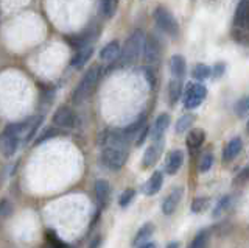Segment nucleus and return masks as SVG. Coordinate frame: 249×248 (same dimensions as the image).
I'll list each match as a JSON object with an SVG mask.
<instances>
[{"label": "nucleus", "mask_w": 249, "mask_h": 248, "mask_svg": "<svg viewBox=\"0 0 249 248\" xmlns=\"http://www.w3.org/2000/svg\"><path fill=\"white\" fill-rule=\"evenodd\" d=\"M100 76H101V67L100 66H93L84 74V76L81 78V81L78 83V86L75 88L73 95H72V100H73L75 105L83 103L84 100L92 94V91L95 89Z\"/></svg>", "instance_id": "1"}, {"label": "nucleus", "mask_w": 249, "mask_h": 248, "mask_svg": "<svg viewBox=\"0 0 249 248\" xmlns=\"http://www.w3.org/2000/svg\"><path fill=\"white\" fill-rule=\"evenodd\" d=\"M143 35L142 32H134L124 44L123 50L120 52V57L117 59V67H126L131 66L140 55V45H142Z\"/></svg>", "instance_id": "2"}, {"label": "nucleus", "mask_w": 249, "mask_h": 248, "mask_svg": "<svg viewBox=\"0 0 249 248\" xmlns=\"http://www.w3.org/2000/svg\"><path fill=\"white\" fill-rule=\"evenodd\" d=\"M128 153L123 147H105L101 153V162L103 166L111 170H120L126 162Z\"/></svg>", "instance_id": "3"}, {"label": "nucleus", "mask_w": 249, "mask_h": 248, "mask_svg": "<svg viewBox=\"0 0 249 248\" xmlns=\"http://www.w3.org/2000/svg\"><path fill=\"white\" fill-rule=\"evenodd\" d=\"M154 20H156V24H158V27L162 30V32H165L170 36H176L178 35V30H179L178 22H176L173 14H171L167 8L159 6V8L154 11Z\"/></svg>", "instance_id": "4"}, {"label": "nucleus", "mask_w": 249, "mask_h": 248, "mask_svg": "<svg viewBox=\"0 0 249 248\" xmlns=\"http://www.w3.org/2000/svg\"><path fill=\"white\" fill-rule=\"evenodd\" d=\"M206 95H207L206 86H202V84H189L184 97V106L187 110H195V108H198L202 103Z\"/></svg>", "instance_id": "5"}, {"label": "nucleus", "mask_w": 249, "mask_h": 248, "mask_svg": "<svg viewBox=\"0 0 249 248\" xmlns=\"http://www.w3.org/2000/svg\"><path fill=\"white\" fill-rule=\"evenodd\" d=\"M76 122L75 113L69 106H61L53 114V123L59 128H73Z\"/></svg>", "instance_id": "6"}, {"label": "nucleus", "mask_w": 249, "mask_h": 248, "mask_svg": "<svg viewBox=\"0 0 249 248\" xmlns=\"http://www.w3.org/2000/svg\"><path fill=\"white\" fill-rule=\"evenodd\" d=\"M143 57H145V63L148 66H156L160 59V45L159 41L156 38H148L145 41V47H143Z\"/></svg>", "instance_id": "7"}, {"label": "nucleus", "mask_w": 249, "mask_h": 248, "mask_svg": "<svg viewBox=\"0 0 249 248\" xmlns=\"http://www.w3.org/2000/svg\"><path fill=\"white\" fill-rule=\"evenodd\" d=\"M18 147H19V137L3 131V134L0 136V152L3 153V156L6 158L14 156V153L18 152Z\"/></svg>", "instance_id": "8"}, {"label": "nucleus", "mask_w": 249, "mask_h": 248, "mask_svg": "<svg viewBox=\"0 0 249 248\" xmlns=\"http://www.w3.org/2000/svg\"><path fill=\"white\" fill-rule=\"evenodd\" d=\"M182 193H184L182 188H175L173 191H171L167 195V198L163 200V203H162V212L165 215L173 214L176 211L179 201H181V198H182Z\"/></svg>", "instance_id": "9"}, {"label": "nucleus", "mask_w": 249, "mask_h": 248, "mask_svg": "<svg viewBox=\"0 0 249 248\" xmlns=\"http://www.w3.org/2000/svg\"><path fill=\"white\" fill-rule=\"evenodd\" d=\"M170 125V115L168 114H160L158 119H156L154 125H153V133H151V137H153V142H159V141H163V134H165V130L168 128Z\"/></svg>", "instance_id": "10"}, {"label": "nucleus", "mask_w": 249, "mask_h": 248, "mask_svg": "<svg viewBox=\"0 0 249 248\" xmlns=\"http://www.w3.org/2000/svg\"><path fill=\"white\" fill-rule=\"evenodd\" d=\"M162 145H163V141H159V142H153L148 147L143 154V167H153L156 162H158L162 153Z\"/></svg>", "instance_id": "11"}, {"label": "nucleus", "mask_w": 249, "mask_h": 248, "mask_svg": "<svg viewBox=\"0 0 249 248\" xmlns=\"http://www.w3.org/2000/svg\"><path fill=\"white\" fill-rule=\"evenodd\" d=\"M184 162V153L181 150H173L167 158V164H165V172L168 175H175L178 173V170L181 169Z\"/></svg>", "instance_id": "12"}, {"label": "nucleus", "mask_w": 249, "mask_h": 248, "mask_svg": "<svg viewBox=\"0 0 249 248\" xmlns=\"http://www.w3.org/2000/svg\"><path fill=\"white\" fill-rule=\"evenodd\" d=\"M120 44L117 41L109 42L107 45H105L103 50L100 52V58L106 61V63H112V61H117L120 57Z\"/></svg>", "instance_id": "13"}, {"label": "nucleus", "mask_w": 249, "mask_h": 248, "mask_svg": "<svg viewBox=\"0 0 249 248\" xmlns=\"http://www.w3.org/2000/svg\"><path fill=\"white\" fill-rule=\"evenodd\" d=\"M185 59L181 55H175L170 59V72L173 75V78H182L185 75Z\"/></svg>", "instance_id": "14"}, {"label": "nucleus", "mask_w": 249, "mask_h": 248, "mask_svg": "<svg viewBox=\"0 0 249 248\" xmlns=\"http://www.w3.org/2000/svg\"><path fill=\"white\" fill-rule=\"evenodd\" d=\"M95 195H97V200L101 206L107 205L109 195H111V188H109V183L106 180H98L95 183Z\"/></svg>", "instance_id": "15"}, {"label": "nucleus", "mask_w": 249, "mask_h": 248, "mask_svg": "<svg viewBox=\"0 0 249 248\" xmlns=\"http://www.w3.org/2000/svg\"><path fill=\"white\" fill-rule=\"evenodd\" d=\"M162 181H163V176L160 172H154L150 180L146 181L145 188H143V192L146 193V195H154V193H158L159 189L162 188Z\"/></svg>", "instance_id": "16"}, {"label": "nucleus", "mask_w": 249, "mask_h": 248, "mask_svg": "<svg viewBox=\"0 0 249 248\" xmlns=\"http://www.w3.org/2000/svg\"><path fill=\"white\" fill-rule=\"evenodd\" d=\"M240 150H241V139L240 137H233L232 141L228 145H226V149H224V153H223L224 161L233 159L240 153Z\"/></svg>", "instance_id": "17"}, {"label": "nucleus", "mask_w": 249, "mask_h": 248, "mask_svg": "<svg viewBox=\"0 0 249 248\" xmlns=\"http://www.w3.org/2000/svg\"><path fill=\"white\" fill-rule=\"evenodd\" d=\"M92 47H81L80 50H78V53L75 55V58H73V61H72V66L75 67V69H80V67H83L88 61L90 59V57H92Z\"/></svg>", "instance_id": "18"}, {"label": "nucleus", "mask_w": 249, "mask_h": 248, "mask_svg": "<svg viewBox=\"0 0 249 248\" xmlns=\"http://www.w3.org/2000/svg\"><path fill=\"white\" fill-rule=\"evenodd\" d=\"M204 139H206L204 131L199 128H195L190 131L189 136H187V145H189V149H198V147L204 142Z\"/></svg>", "instance_id": "19"}, {"label": "nucleus", "mask_w": 249, "mask_h": 248, "mask_svg": "<svg viewBox=\"0 0 249 248\" xmlns=\"http://www.w3.org/2000/svg\"><path fill=\"white\" fill-rule=\"evenodd\" d=\"M181 92H182V81L181 78H173L170 81V86H168V95H170V103L175 105L179 97H181Z\"/></svg>", "instance_id": "20"}, {"label": "nucleus", "mask_w": 249, "mask_h": 248, "mask_svg": "<svg viewBox=\"0 0 249 248\" xmlns=\"http://www.w3.org/2000/svg\"><path fill=\"white\" fill-rule=\"evenodd\" d=\"M153 229H154V227H153L151 223H145L143 227L137 231V234H136L134 240H132V245H139V244H140V245H143V240L151 236Z\"/></svg>", "instance_id": "21"}, {"label": "nucleus", "mask_w": 249, "mask_h": 248, "mask_svg": "<svg viewBox=\"0 0 249 248\" xmlns=\"http://www.w3.org/2000/svg\"><path fill=\"white\" fill-rule=\"evenodd\" d=\"M193 120H195V115L193 114H185V115H182V117L176 122V133L178 134L185 133V131L192 127Z\"/></svg>", "instance_id": "22"}, {"label": "nucleus", "mask_w": 249, "mask_h": 248, "mask_svg": "<svg viewBox=\"0 0 249 248\" xmlns=\"http://www.w3.org/2000/svg\"><path fill=\"white\" fill-rule=\"evenodd\" d=\"M248 16H249V2L248 0H241L235 11V24H243Z\"/></svg>", "instance_id": "23"}, {"label": "nucleus", "mask_w": 249, "mask_h": 248, "mask_svg": "<svg viewBox=\"0 0 249 248\" xmlns=\"http://www.w3.org/2000/svg\"><path fill=\"white\" fill-rule=\"evenodd\" d=\"M207 244H209V234L207 231H201L198 232L195 239L192 240V244L189 245V248H207Z\"/></svg>", "instance_id": "24"}, {"label": "nucleus", "mask_w": 249, "mask_h": 248, "mask_svg": "<svg viewBox=\"0 0 249 248\" xmlns=\"http://www.w3.org/2000/svg\"><path fill=\"white\" fill-rule=\"evenodd\" d=\"M210 74H212V71H210L209 66H206V64H196V66H195V69H193V72H192L193 78H196L198 81H202V80L209 78Z\"/></svg>", "instance_id": "25"}, {"label": "nucleus", "mask_w": 249, "mask_h": 248, "mask_svg": "<svg viewBox=\"0 0 249 248\" xmlns=\"http://www.w3.org/2000/svg\"><path fill=\"white\" fill-rule=\"evenodd\" d=\"M115 8H117V0H103L101 2V11H103L106 18H112Z\"/></svg>", "instance_id": "26"}, {"label": "nucleus", "mask_w": 249, "mask_h": 248, "mask_svg": "<svg viewBox=\"0 0 249 248\" xmlns=\"http://www.w3.org/2000/svg\"><path fill=\"white\" fill-rule=\"evenodd\" d=\"M229 205H231V197H229V195L223 197L220 201H218L216 208L213 209V217H220V215L226 211V209L229 208Z\"/></svg>", "instance_id": "27"}, {"label": "nucleus", "mask_w": 249, "mask_h": 248, "mask_svg": "<svg viewBox=\"0 0 249 248\" xmlns=\"http://www.w3.org/2000/svg\"><path fill=\"white\" fill-rule=\"evenodd\" d=\"M235 113H237V115H240V117L249 114V97H245L243 100H240L235 106Z\"/></svg>", "instance_id": "28"}, {"label": "nucleus", "mask_w": 249, "mask_h": 248, "mask_svg": "<svg viewBox=\"0 0 249 248\" xmlns=\"http://www.w3.org/2000/svg\"><path fill=\"white\" fill-rule=\"evenodd\" d=\"M134 195H136V191L134 189H126L123 193H122V197H120V200H119V205L120 206H128L131 201H132V198H134Z\"/></svg>", "instance_id": "29"}, {"label": "nucleus", "mask_w": 249, "mask_h": 248, "mask_svg": "<svg viewBox=\"0 0 249 248\" xmlns=\"http://www.w3.org/2000/svg\"><path fill=\"white\" fill-rule=\"evenodd\" d=\"M42 123V115H39V117L33 119V122H31V125H30V130H28V136H27V141H31V139L35 137L36 134V131L39 128V125Z\"/></svg>", "instance_id": "30"}, {"label": "nucleus", "mask_w": 249, "mask_h": 248, "mask_svg": "<svg viewBox=\"0 0 249 248\" xmlns=\"http://www.w3.org/2000/svg\"><path fill=\"white\" fill-rule=\"evenodd\" d=\"M212 162H213V158H212V154H204L199 162V170L201 172H207V170L212 167Z\"/></svg>", "instance_id": "31"}, {"label": "nucleus", "mask_w": 249, "mask_h": 248, "mask_svg": "<svg viewBox=\"0 0 249 248\" xmlns=\"http://www.w3.org/2000/svg\"><path fill=\"white\" fill-rule=\"evenodd\" d=\"M13 212V205L8 200H2L0 201V217H8Z\"/></svg>", "instance_id": "32"}, {"label": "nucleus", "mask_w": 249, "mask_h": 248, "mask_svg": "<svg viewBox=\"0 0 249 248\" xmlns=\"http://www.w3.org/2000/svg\"><path fill=\"white\" fill-rule=\"evenodd\" d=\"M56 134H58V131L54 130V128L45 130L44 133H42L41 136H39V137L36 139V145H37V144H42V142H45L47 139H52V137H54V136H56Z\"/></svg>", "instance_id": "33"}, {"label": "nucleus", "mask_w": 249, "mask_h": 248, "mask_svg": "<svg viewBox=\"0 0 249 248\" xmlns=\"http://www.w3.org/2000/svg\"><path fill=\"white\" fill-rule=\"evenodd\" d=\"M206 205H207V198H202V197H199V198H196V200L193 201L192 211H193V212H201V211H204Z\"/></svg>", "instance_id": "34"}, {"label": "nucleus", "mask_w": 249, "mask_h": 248, "mask_svg": "<svg viewBox=\"0 0 249 248\" xmlns=\"http://www.w3.org/2000/svg\"><path fill=\"white\" fill-rule=\"evenodd\" d=\"M224 71H226L224 63H216V64H215V67H213V71H212V74H213L215 78H220V76H223Z\"/></svg>", "instance_id": "35"}, {"label": "nucleus", "mask_w": 249, "mask_h": 248, "mask_svg": "<svg viewBox=\"0 0 249 248\" xmlns=\"http://www.w3.org/2000/svg\"><path fill=\"white\" fill-rule=\"evenodd\" d=\"M146 134H148V127L145 125L142 130L139 131V134H137V137H136V145H142L143 141H145V137H146Z\"/></svg>", "instance_id": "36"}, {"label": "nucleus", "mask_w": 249, "mask_h": 248, "mask_svg": "<svg viewBox=\"0 0 249 248\" xmlns=\"http://www.w3.org/2000/svg\"><path fill=\"white\" fill-rule=\"evenodd\" d=\"M100 244H101V237H95V239H93L92 242H90V247H89V248H98Z\"/></svg>", "instance_id": "37"}, {"label": "nucleus", "mask_w": 249, "mask_h": 248, "mask_svg": "<svg viewBox=\"0 0 249 248\" xmlns=\"http://www.w3.org/2000/svg\"><path fill=\"white\" fill-rule=\"evenodd\" d=\"M140 248H156V244H151V242H146V244H143Z\"/></svg>", "instance_id": "38"}, {"label": "nucleus", "mask_w": 249, "mask_h": 248, "mask_svg": "<svg viewBox=\"0 0 249 248\" xmlns=\"http://www.w3.org/2000/svg\"><path fill=\"white\" fill-rule=\"evenodd\" d=\"M167 248H179V244H178V242H170V244L167 245Z\"/></svg>", "instance_id": "39"}, {"label": "nucleus", "mask_w": 249, "mask_h": 248, "mask_svg": "<svg viewBox=\"0 0 249 248\" xmlns=\"http://www.w3.org/2000/svg\"><path fill=\"white\" fill-rule=\"evenodd\" d=\"M248 133H249V122H248Z\"/></svg>", "instance_id": "40"}]
</instances>
